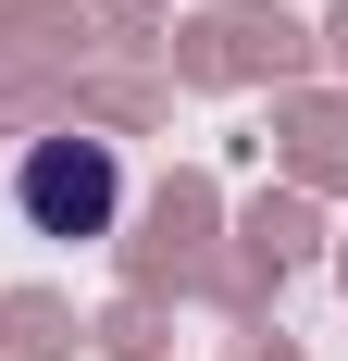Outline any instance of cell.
Returning a JSON list of instances; mask_svg holds the SVG:
<instances>
[{
  "mask_svg": "<svg viewBox=\"0 0 348 361\" xmlns=\"http://www.w3.org/2000/svg\"><path fill=\"white\" fill-rule=\"evenodd\" d=\"M13 212H25V237H100L112 212H125V162H112V137H25V162H13Z\"/></svg>",
  "mask_w": 348,
  "mask_h": 361,
  "instance_id": "obj_1",
  "label": "cell"
}]
</instances>
